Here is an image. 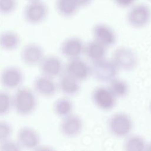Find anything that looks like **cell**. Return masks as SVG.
Here are the masks:
<instances>
[{"instance_id": "cell-1", "label": "cell", "mask_w": 151, "mask_h": 151, "mask_svg": "<svg viewBox=\"0 0 151 151\" xmlns=\"http://www.w3.org/2000/svg\"><path fill=\"white\" fill-rule=\"evenodd\" d=\"M37 106V100L34 93L26 87L18 88L12 98V106L16 112L21 116L32 113Z\"/></svg>"}, {"instance_id": "cell-2", "label": "cell", "mask_w": 151, "mask_h": 151, "mask_svg": "<svg viewBox=\"0 0 151 151\" xmlns=\"http://www.w3.org/2000/svg\"><path fill=\"white\" fill-rule=\"evenodd\" d=\"M118 70L113 61L103 58L93 61V65L90 68V73L99 81H110L115 78Z\"/></svg>"}, {"instance_id": "cell-3", "label": "cell", "mask_w": 151, "mask_h": 151, "mask_svg": "<svg viewBox=\"0 0 151 151\" xmlns=\"http://www.w3.org/2000/svg\"><path fill=\"white\" fill-rule=\"evenodd\" d=\"M109 128L111 133L116 137H123L127 136L133 128L131 118L124 113L113 114L109 122Z\"/></svg>"}, {"instance_id": "cell-4", "label": "cell", "mask_w": 151, "mask_h": 151, "mask_svg": "<svg viewBox=\"0 0 151 151\" xmlns=\"http://www.w3.org/2000/svg\"><path fill=\"white\" fill-rule=\"evenodd\" d=\"M112 61L118 69L130 71L137 65V57L135 52L127 47H119L115 50Z\"/></svg>"}, {"instance_id": "cell-5", "label": "cell", "mask_w": 151, "mask_h": 151, "mask_svg": "<svg viewBox=\"0 0 151 151\" xmlns=\"http://www.w3.org/2000/svg\"><path fill=\"white\" fill-rule=\"evenodd\" d=\"M47 12L46 6L40 0L29 1L24 9V17L28 23L37 25L45 19Z\"/></svg>"}, {"instance_id": "cell-6", "label": "cell", "mask_w": 151, "mask_h": 151, "mask_svg": "<svg viewBox=\"0 0 151 151\" xmlns=\"http://www.w3.org/2000/svg\"><path fill=\"white\" fill-rule=\"evenodd\" d=\"M44 57V52L42 47L34 42L25 45L21 52V57L23 63L31 67L40 65Z\"/></svg>"}, {"instance_id": "cell-7", "label": "cell", "mask_w": 151, "mask_h": 151, "mask_svg": "<svg viewBox=\"0 0 151 151\" xmlns=\"http://www.w3.org/2000/svg\"><path fill=\"white\" fill-rule=\"evenodd\" d=\"M24 80L22 71L17 67L10 66L4 68L0 74V83L6 88H19Z\"/></svg>"}, {"instance_id": "cell-8", "label": "cell", "mask_w": 151, "mask_h": 151, "mask_svg": "<svg viewBox=\"0 0 151 151\" xmlns=\"http://www.w3.org/2000/svg\"><path fill=\"white\" fill-rule=\"evenodd\" d=\"M65 74L78 81L86 80L90 74V68L83 60L78 58H71L66 64Z\"/></svg>"}, {"instance_id": "cell-9", "label": "cell", "mask_w": 151, "mask_h": 151, "mask_svg": "<svg viewBox=\"0 0 151 151\" xmlns=\"http://www.w3.org/2000/svg\"><path fill=\"white\" fill-rule=\"evenodd\" d=\"M17 142L21 147L36 149L40 144V136L33 127L24 126L20 128L18 132Z\"/></svg>"}, {"instance_id": "cell-10", "label": "cell", "mask_w": 151, "mask_h": 151, "mask_svg": "<svg viewBox=\"0 0 151 151\" xmlns=\"http://www.w3.org/2000/svg\"><path fill=\"white\" fill-rule=\"evenodd\" d=\"M116 97L108 88H96L93 93V99L96 106L103 110H109L116 104Z\"/></svg>"}, {"instance_id": "cell-11", "label": "cell", "mask_w": 151, "mask_h": 151, "mask_svg": "<svg viewBox=\"0 0 151 151\" xmlns=\"http://www.w3.org/2000/svg\"><path fill=\"white\" fill-rule=\"evenodd\" d=\"M83 126V122L80 117L77 115L70 114L63 119L60 124V129L64 136L73 137L81 133Z\"/></svg>"}, {"instance_id": "cell-12", "label": "cell", "mask_w": 151, "mask_h": 151, "mask_svg": "<svg viewBox=\"0 0 151 151\" xmlns=\"http://www.w3.org/2000/svg\"><path fill=\"white\" fill-rule=\"evenodd\" d=\"M40 65L42 75L52 78L60 76L63 68L61 60L52 55L45 56Z\"/></svg>"}, {"instance_id": "cell-13", "label": "cell", "mask_w": 151, "mask_h": 151, "mask_svg": "<svg viewBox=\"0 0 151 151\" xmlns=\"http://www.w3.org/2000/svg\"><path fill=\"white\" fill-rule=\"evenodd\" d=\"M34 87L36 92L45 97H50L55 94L57 86L52 78L42 75L35 78Z\"/></svg>"}, {"instance_id": "cell-14", "label": "cell", "mask_w": 151, "mask_h": 151, "mask_svg": "<svg viewBox=\"0 0 151 151\" xmlns=\"http://www.w3.org/2000/svg\"><path fill=\"white\" fill-rule=\"evenodd\" d=\"M61 51L64 56L70 59L78 58L84 51V47L80 39L70 38L63 42Z\"/></svg>"}, {"instance_id": "cell-15", "label": "cell", "mask_w": 151, "mask_h": 151, "mask_svg": "<svg viewBox=\"0 0 151 151\" xmlns=\"http://www.w3.org/2000/svg\"><path fill=\"white\" fill-rule=\"evenodd\" d=\"M20 43V37L15 32L6 31L0 34V48L10 51L17 48Z\"/></svg>"}, {"instance_id": "cell-16", "label": "cell", "mask_w": 151, "mask_h": 151, "mask_svg": "<svg viewBox=\"0 0 151 151\" xmlns=\"http://www.w3.org/2000/svg\"><path fill=\"white\" fill-rule=\"evenodd\" d=\"M84 51L89 59L93 61H96L104 58L106 52V47L94 40L87 45L84 48Z\"/></svg>"}, {"instance_id": "cell-17", "label": "cell", "mask_w": 151, "mask_h": 151, "mask_svg": "<svg viewBox=\"0 0 151 151\" xmlns=\"http://www.w3.org/2000/svg\"><path fill=\"white\" fill-rule=\"evenodd\" d=\"M58 86L60 90L67 95L76 94L80 90L78 81L66 74L60 78Z\"/></svg>"}, {"instance_id": "cell-18", "label": "cell", "mask_w": 151, "mask_h": 151, "mask_svg": "<svg viewBox=\"0 0 151 151\" xmlns=\"http://www.w3.org/2000/svg\"><path fill=\"white\" fill-rule=\"evenodd\" d=\"M94 34L96 40L106 47L113 45L116 42L114 34L106 28H97L95 31Z\"/></svg>"}, {"instance_id": "cell-19", "label": "cell", "mask_w": 151, "mask_h": 151, "mask_svg": "<svg viewBox=\"0 0 151 151\" xmlns=\"http://www.w3.org/2000/svg\"><path fill=\"white\" fill-rule=\"evenodd\" d=\"M145 139L139 135H132L126 140L124 149L127 151H142L146 150Z\"/></svg>"}, {"instance_id": "cell-20", "label": "cell", "mask_w": 151, "mask_h": 151, "mask_svg": "<svg viewBox=\"0 0 151 151\" xmlns=\"http://www.w3.org/2000/svg\"><path fill=\"white\" fill-rule=\"evenodd\" d=\"M73 109V105L72 102L65 98L59 99L54 104V111L55 113L57 116L63 117L71 114Z\"/></svg>"}, {"instance_id": "cell-21", "label": "cell", "mask_w": 151, "mask_h": 151, "mask_svg": "<svg viewBox=\"0 0 151 151\" xmlns=\"http://www.w3.org/2000/svg\"><path fill=\"white\" fill-rule=\"evenodd\" d=\"M109 88L116 97L125 96L129 90L128 85L124 81L116 78L110 81Z\"/></svg>"}, {"instance_id": "cell-22", "label": "cell", "mask_w": 151, "mask_h": 151, "mask_svg": "<svg viewBox=\"0 0 151 151\" xmlns=\"http://www.w3.org/2000/svg\"><path fill=\"white\" fill-rule=\"evenodd\" d=\"M12 107V97L7 92L0 91V116L7 114Z\"/></svg>"}, {"instance_id": "cell-23", "label": "cell", "mask_w": 151, "mask_h": 151, "mask_svg": "<svg viewBox=\"0 0 151 151\" xmlns=\"http://www.w3.org/2000/svg\"><path fill=\"white\" fill-rule=\"evenodd\" d=\"M17 6V0H0V14L9 15L14 12Z\"/></svg>"}, {"instance_id": "cell-24", "label": "cell", "mask_w": 151, "mask_h": 151, "mask_svg": "<svg viewBox=\"0 0 151 151\" xmlns=\"http://www.w3.org/2000/svg\"><path fill=\"white\" fill-rule=\"evenodd\" d=\"M21 149V146L18 142L8 139L0 142V150L2 151H18Z\"/></svg>"}, {"instance_id": "cell-25", "label": "cell", "mask_w": 151, "mask_h": 151, "mask_svg": "<svg viewBox=\"0 0 151 151\" xmlns=\"http://www.w3.org/2000/svg\"><path fill=\"white\" fill-rule=\"evenodd\" d=\"M12 132V128L9 123L0 120V142L9 138Z\"/></svg>"}, {"instance_id": "cell-26", "label": "cell", "mask_w": 151, "mask_h": 151, "mask_svg": "<svg viewBox=\"0 0 151 151\" xmlns=\"http://www.w3.org/2000/svg\"><path fill=\"white\" fill-rule=\"evenodd\" d=\"M146 150L151 151V142H149L148 144H146Z\"/></svg>"}, {"instance_id": "cell-27", "label": "cell", "mask_w": 151, "mask_h": 151, "mask_svg": "<svg viewBox=\"0 0 151 151\" xmlns=\"http://www.w3.org/2000/svg\"><path fill=\"white\" fill-rule=\"evenodd\" d=\"M29 1H37V0H29Z\"/></svg>"}, {"instance_id": "cell-28", "label": "cell", "mask_w": 151, "mask_h": 151, "mask_svg": "<svg viewBox=\"0 0 151 151\" xmlns=\"http://www.w3.org/2000/svg\"><path fill=\"white\" fill-rule=\"evenodd\" d=\"M150 111H151V103H150Z\"/></svg>"}]
</instances>
